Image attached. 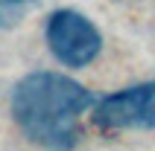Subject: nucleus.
I'll list each match as a JSON object with an SVG mask.
<instances>
[{
  "label": "nucleus",
  "mask_w": 155,
  "mask_h": 151,
  "mask_svg": "<svg viewBox=\"0 0 155 151\" xmlns=\"http://www.w3.org/2000/svg\"><path fill=\"white\" fill-rule=\"evenodd\" d=\"M94 96L88 87L61 73H29L15 84L12 113L32 143L50 148H70L76 143V122Z\"/></svg>",
  "instance_id": "1"
},
{
  "label": "nucleus",
  "mask_w": 155,
  "mask_h": 151,
  "mask_svg": "<svg viewBox=\"0 0 155 151\" xmlns=\"http://www.w3.org/2000/svg\"><path fill=\"white\" fill-rule=\"evenodd\" d=\"M47 47L64 67L79 70L100 55L103 38L100 29L76 9H59L47 20Z\"/></svg>",
  "instance_id": "2"
},
{
  "label": "nucleus",
  "mask_w": 155,
  "mask_h": 151,
  "mask_svg": "<svg viewBox=\"0 0 155 151\" xmlns=\"http://www.w3.org/2000/svg\"><path fill=\"white\" fill-rule=\"evenodd\" d=\"M94 122L103 131H132L155 128V82L126 87L97 102Z\"/></svg>",
  "instance_id": "3"
},
{
  "label": "nucleus",
  "mask_w": 155,
  "mask_h": 151,
  "mask_svg": "<svg viewBox=\"0 0 155 151\" xmlns=\"http://www.w3.org/2000/svg\"><path fill=\"white\" fill-rule=\"evenodd\" d=\"M35 3H41V0H0V26L3 29L18 26Z\"/></svg>",
  "instance_id": "4"
}]
</instances>
